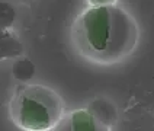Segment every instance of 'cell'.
<instances>
[{
  "label": "cell",
  "instance_id": "3957f363",
  "mask_svg": "<svg viewBox=\"0 0 154 131\" xmlns=\"http://www.w3.org/2000/svg\"><path fill=\"white\" fill-rule=\"evenodd\" d=\"M52 131H111V128L89 109H76L66 114Z\"/></svg>",
  "mask_w": 154,
  "mask_h": 131
},
{
  "label": "cell",
  "instance_id": "277c9868",
  "mask_svg": "<svg viewBox=\"0 0 154 131\" xmlns=\"http://www.w3.org/2000/svg\"><path fill=\"white\" fill-rule=\"evenodd\" d=\"M89 8H106V6H116L118 0H86Z\"/></svg>",
  "mask_w": 154,
  "mask_h": 131
},
{
  "label": "cell",
  "instance_id": "6da1fadb",
  "mask_svg": "<svg viewBox=\"0 0 154 131\" xmlns=\"http://www.w3.org/2000/svg\"><path fill=\"white\" fill-rule=\"evenodd\" d=\"M74 42L86 58L112 64L135 48L137 22L118 6L87 8L74 23Z\"/></svg>",
  "mask_w": 154,
  "mask_h": 131
},
{
  "label": "cell",
  "instance_id": "7a4b0ae2",
  "mask_svg": "<svg viewBox=\"0 0 154 131\" xmlns=\"http://www.w3.org/2000/svg\"><path fill=\"white\" fill-rule=\"evenodd\" d=\"M12 115L17 127L25 131H52L66 114L61 98L52 89L31 85L16 93Z\"/></svg>",
  "mask_w": 154,
  "mask_h": 131
}]
</instances>
